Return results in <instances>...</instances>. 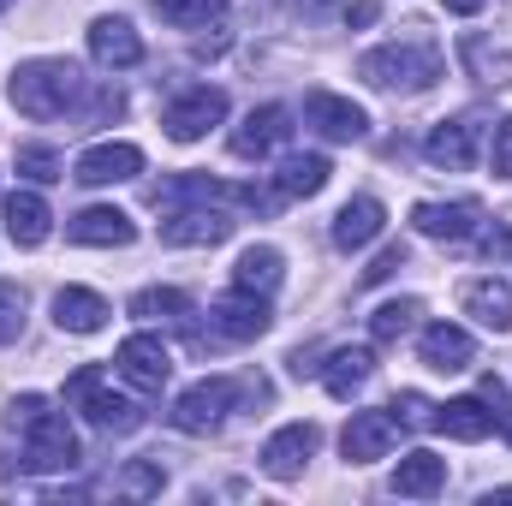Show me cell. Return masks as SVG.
<instances>
[{
  "instance_id": "cell-42",
  "label": "cell",
  "mask_w": 512,
  "mask_h": 506,
  "mask_svg": "<svg viewBox=\"0 0 512 506\" xmlns=\"http://www.w3.org/2000/svg\"><path fill=\"white\" fill-rule=\"evenodd\" d=\"M501 435H507V447H512V411H507V417H501Z\"/></svg>"
},
{
  "instance_id": "cell-39",
  "label": "cell",
  "mask_w": 512,
  "mask_h": 506,
  "mask_svg": "<svg viewBox=\"0 0 512 506\" xmlns=\"http://www.w3.org/2000/svg\"><path fill=\"white\" fill-rule=\"evenodd\" d=\"M346 24H376V6H370V0H358V6L346 12Z\"/></svg>"
},
{
  "instance_id": "cell-29",
  "label": "cell",
  "mask_w": 512,
  "mask_h": 506,
  "mask_svg": "<svg viewBox=\"0 0 512 506\" xmlns=\"http://www.w3.org/2000/svg\"><path fill=\"white\" fill-rule=\"evenodd\" d=\"M131 316H143V322H191L197 304H191L179 286H143V292L131 298Z\"/></svg>"
},
{
  "instance_id": "cell-16",
  "label": "cell",
  "mask_w": 512,
  "mask_h": 506,
  "mask_svg": "<svg viewBox=\"0 0 512 506\" xmlns=\"http://www.w3.org/2000/svg\"><path fill=\"white\" fill-rule=\"evenodd\" d=\"M286 137H292V114H286L280 102H262V108H251V114L239 120L233 155H239V161H262V155H274Z\"/></svg>"
},
{
  "instance_id": "cell-11",
  "label": "cell",
  "mask_w": 512,
  "mask_h": 506,
  "mask_svg": "<svg viewBox=\"0 0 512 506\" xmlns=\"http://www.w3.org/2000/svg\"><path fill=\"white\" fill-rule=\"evenodd\" d=\"M304 126L328 143H358L370 131V114L352 102V96H334V90H310L304 96Z\"/></svg>"
},
{
  "instance_id": "cell-12",
  "label": "cell",
  "mask_w": 512,
  "mask_h": 506,
  "mask_svg": "<svg viewBox=\"0 0 512 506\" xmlns=\"http://www.w3.org/2000/svg\"><path fill=\"white\" fill-rule=\"evenodd\" d=\"M423 155H429L435 167H447V173H465V167H477V155H483V120H477V114L441 120V126L429 131Z\"/></svg>"
},
{
  "instance_id": "cell-34",
  "label": "cell",
  "mask_w": 512,
  "mask_h": 506,
  "mask_svg": "<svg viewBox=\"0 0 512 506\" xmlns=\"http://www.w3.org/2000/svg\"><path fill=\"white\" fill-rule=\"evenodd\" d=\"M18 334H24V286L0 280V346H12Z\"/></svg>"
},
{
  "instance_id": "cell-18",
  "label": "cell",
  "mask_w": 512,
  "mask_h": 506,
  "mask_svg": "<svg viewBox=\"0 0 512 506\" xmlns=\"http://www.w3.org/2000/svg\"><path fill=\"white\" fill-rule=\"evenodd\" d=\"M417 358H423L429 370H441V376H459V370L477 364V340H471L465 328H453V322H435V328L417 334Z\"/></svg>"
},
{
  "instance_id": "cell-27",
  "label": "cell",
  "mask_w": 512,
  "mask_h": 506,
  "mask_svg": "<svg viewBox=\"0 0 512 506\" xmlns=\"http://www.w3.org/2000/svg\"><path fill=\"white\" fill-rule=\"evenodd\" d=\"M280 280H286V256L274 251V245H251V251H239V262H233V286H245L256 298H274Z\"/></svg>"
},
{
  "instance_id": "cell-40",
  "label": "cell",
  "mask_w": 512,
  "mask_h": 506,
  "mask_svg": "<svg viewBox=\"0 0 512 506\" xmlns=\"http://www.w3.org/2000/svg\"><path fill=\"white\" fill-rule=\"evenodd\" d=\"M441 6H447V12H459V18H471V12H483L489 0H441Z\"/></svg>"
},
{
  "instance_id": "cell-25",
  "label": "cell",
  "mask_w": 512,
  "mask_h": 506,
  "mask_svg": "<svg viewBox=\"0 0 512 506\" xmlns=\"http://www.w3.org/2000/svg\"><path fill=\"white\" fill-rule=\"evenodd\" d=\"M370 376H376V352H370V346H334L328 364H322V387H328L334 399H352Z\"/></svg>"
},
{
  "instance_id": "cell-4",
  "label": "cell",
  "mask_w": 512,
  "mask_h": 506,
  "mask_svg": "<svg viewBox=\"0 0 512 506\" xmlns=\"http://www.w3.org/2000/svg\"><path fill=\"white\" fill-rule=\"evenodd\" d=\"M245 393H268L262 381H239V376H203L197 387H185L179 399H173V429L179 435H209V429H221L227 417H233V405L245 399Z\"/></svg>"
},
{
  "instance_id": "cell-3",
  "label": "cell",
  "mask_w": 512,
  "mask_h": 506,
  "mask_svg": "<svg viewBox=\"0 0 512 506\" xmlns=\"http://www.w3.org/2000/svg\"><path fill=\"white\" fill-rule=\"evenodd\" d=\"M358 78L370 90H393V96H417L441 78V48L423 42V36H405V42H382L358 60Z\"/></svg>"
},
{
  "instance_id": "cell-6",
  "label": "cell",
  "mask_w": 512,
  "mask_h": 506,
  "mask_svg": "<svg viewBox=\"0 0 512 506\" xmlns=\"http://www.w3.org/2000/svg\"><path fill=\"white\" fill-rule=\"evenodd\" d=\"M411 227L423 233V239H435V245H483V233H489V215H483V203H417L411 209Z\"/></svg>"
},
{
  "instance_id": "cell-17",
  "label": "cell",
  "mask_w": 512,
  "mask_h": 506,
  "mask_svg": "<svg viewBox=\"0 0 512 506\" xmlns=\"http://www.w3.org/2000/svg\"><path fill=\"white\" fill-rule=\"evenodd\" d=\"M459 304H465V316L477 322V328H489V334H512V286L501 274H477V280H465L459 286Z\"/></svg>"
},
{
  "instance_id": "cell-1",
  "label": "cell",
  "mask_w": 512,
  "mask_h": 506,
  "mask_svg": "<svg viewBox=\"0 0 512 506\" xmlns=\"http://www.w3.org/2000/svg\"><path fill=\"white\" fill-rule=\"evenodd\" d=\"M6 429L24 441V471H72L78 465V435H72V423H66V411H54L42 393H18L12 405H6Z\"/></svg>"
},
{
  "instance_id": "cell-33",
  "label": "cell",
  "mask_w": 512,
  "mask_h": 506,
  "mask_svg": "<svg viewBox=\"0 0 512 506\" xmlns=\"http://www.w3.org/2000/svg\"><path fill=\"white\" fill-rule=\"evenodd\" d=\"M465 60H471V72H477L483 84H507V78H512V60L501 54V48H489L483 36H471V42H465Z\"/></svg>"
},
{
  "instance_id": "cell-26",
  "label": "cell",
  "mask_w": 512,
  "mask_h": 506,
  "mask_svg": "<svg viewBox=\"0 0 512 506\" xmlns=\"http://www.w3.org/2000/svg\"><path fill=\"white\" fill-rule=\"evenodd\" d=\"M328 155H286L280 167H274V197L280 203H298V197H316L322 185H328Z\"/></svg>"
},
{
  "instance_id": "cell-19",
  "label": "cell",
  "mask_w": 512,
  "mask_h": 506,
  "mask_svg": "<svg viewBox=\"0 0 512 506\" xmlns=\"http://www.w3.org/2000/svg\"><path fill=\"white\" fill-rule=\"evenodd\" d=\"M137 173H143V149L137 143H96L72 167L78 185H120V179H137Z\"/></svg>"
},
{
  "instance_id": "cell-5",
  "label": "cell",
  "mask_w": 512,
  "mask_h": 506,
  "mask_svg": "<svg viewBox=\"0 0 512 506\" xmlns=\"http://www.w3.org/2000/svg\"><path fill=\"white\" fill-rule=\"evenodd\" d=\"M66 405H78V411H84L102 435H131V429L143 423L137 399L114 393V387H108V376H102L96 364H84V370H72V376H66Z\"/></svg>"
},
{
  "instance_id": "cell-32",
  "label": "cell",
  "mask_w": 512,
  "mask_h": 506,
  "mask_svg": "<svg viewBox=\"0 0 512 506\" xmlns=\"http://www.w3.org/2000/svg\"><path fill=\"white\" fill-rule=\"evenodd\" d=\"M18 173H24L30 185H54V179H66V173H60V155H54L48 143H18Z\"/></svg>"
},
{
  "instance_id": "cell-30",
  "label": "cell",
  "mask_w": 512,
  "mask_h": 506,
  "mask_svg": "<svg viewBox=\"0 0 512 506\" xmlns=\"http://www.w3.org/2000/svg\"><path fill=\"white\" fill-rule=\"evenodd\" d=\"M417 316H423V304H417V298H387V304H376V316H370V334H376L382 346H393L399 334H411V328H417Z\"/></svg>"
},
{
  "instance_id": "cell-20",
  "label": "cell",
  "mask_w": 512,
  "mask_h": 506,
  "mask_svg": "<svg viewBox=\"0 0 512 506\" xmlns=\"http://www.w3.org/2000/svg\"><path fill=\"white\" fill-rule=\"evenodd\" d=\"M90 60L96 66H114V72H126L143 60V36L131 30L126 18H114V12H102L96 24H90Z\"/></svg>"
},
{
  "instance_id": "cell-21",
  "label": "cell",
  "mask_w": 512,
  "mask_h": 506,
  "mask_svg": "<svg viewBox=\"0 0 512 506\" xmlns=\"http://www.w3.org/2000/svg\"><path fill=\"white\" fill-rule=\"evenodd\" d=\"M108 316H114L108 298L90 292V286H60V292H54V322H60V334H102Z\"/></svg>"
},
{
  "instance_id": "cell-8",
  "label": "cell",
  "mask_w": 512,
  "mask_h": 506,
  "mask_svg": "<svg viewBox=\"0 0 512 506\" xmlns=\"http://www.w3.org/2000/svg\"><path fill=\"white\" fill-rule=\"evenodd\" d=\"M233 209L227 203H197V209H167V221H161V239L167 245H179V251H197V245H221V239H233Z\"/></svg>"
},
{
  "instance_id": "cell-38",
  "label": "cell",
  "mask_w": 512,
  "mask_h": 506,
  "mask_svg": "<svg viewBox=\"0 0 512 506\" xmlns=\"http://www.w3.org/2000/svg\"><path fill=\"white\" fill-rule=\"evenodd\" d=\"M489 161H495V173H501V179H512V120L495 126V149H489Z\"/></svg>"
},
{
  "instance_id": "cell-15",
  "label": "cell",
  "mask_w": 512,
  "mask_h": 506,
  "mask_svg": "<svg viewBox=\"0 0 512 506\" xmlns=\"http://www.w3.org/2000/svg\"><path fill=\"white\" fill-rule=\"evenodd\" d=\"M66 239L90 245V251H126V245H137V221H131L126 209H114V203H96V209L72 215Z\"/></svg>"
},
{
  "instance_id": "cell-10",
  "label": "cell",
  "mask_w": 512,
  "mask_h": 506,
  "mask_svg": "<svg viewBox=\"0 0 512 506\" xmlns=\"http://www.w3.org/2000/svg\"><path fill=\"white\" fill-rule=\"evenodd\" d=\"M316 447H322V429L316 423H286V429H274L268 441H262V471L274 477V483H298L304 477V465L316 459Z\"/></svg>"
},
{
  "instance_id": "cell-9",
  "label": "cell",
  "mask_w": 512,
  "mask_h": 506,
  "mask_svg": "<svg viewBox=\"0 0 512 506\" xmlns=\"http://www.w3.org/2000/svg\"><path fill=\"white\" fill-rule=\"evenodd\" d=\"M268 322H274L268 298H256V292H245V286H233L227 298H215V304H209V334H215L221 346H239V340L268 334Z\"/></svg>"
},
{
  "instance_id": "cell-23",
  "label": "cell",
  "mask_w": 512,
  "mask_h": 506,
  "mask_svg": "<svg viewBox=\"0 0 512 506\" xmlns=\"http://www.w3.org/2000/svg\"><path fill=\"white\" fill-rule=\"evenodd\" d=\"M387 227V209L382 197H352L340 215H334V245L340 251H364V245H376Z\"/></svg>"
},
{
  "instance_id": "cell-37",
  "label": "cell",
  "mask_w": 512,
  "mask_h": 506,
  "mask_svg": "<svg viewBox=\"0 0 512 506\" xmlns=\"http://www.w3.org/2000/svg\"><path fill=\"white\" fill-rule=\"evenodd\" d=\"M399 268H405V245H387V251L364 268V286H382L387 274H399Z\"/></svg>"
},
{
  "instance_id": "cell-24",
  "label": "cell",
  "mask_w": 512,
  "mask_h": 506,
  "mask_svg": "<svg viewBox=\"0 0 512 506\" xmlns=\"http://www.w3.org/2000/svg\"><path fill=\"white\" fill-rule=\"evenodd\" d=\"M48 227H54V215H48V203H42L36 191H12V197H6V239H12L18 251H36V245L48 239Z\"/></svg>"
},
{
  "instance_id": "cell-13",
  "label": "cell",
  "mask_w": 512,
  "mask_h": 506,
  "mask_svg": "<svg viewBox=\"0 0 512 506\" xmlns=\"http://www.w3.org/2000/svg\"><path fill=\"white\" fill-rule=\"evenodd\" d=\"M114 370H120L137 393H161L167 376H173V358H167V346H161L155 334H131V340H120V352H114Z\"/></svg>"
},
{
  "instance_id": "cell-41",
  "label": "cell",
  "mask_w": 512,
  "mask_h": 506,
  "mask_svg": "<svg viewBox=\"0 0 512 506\" xmlns=\"http://www.w3.org/2000/svg\"><path fill=\"white\" fill-rule=\"evenodd\" d=\"M298 6H304V12H322V6H334V0H298Z\"/></svg>"
},
{
  "instance_id": "cell-7",
  "label": "cell",
  "mask_w": 512,
  "mask_h": 506,
  "mask_svg": "<svg viewBox=\"0 0 512 506\" xmlns=\"http://www.w3.org/2000/svg\"><path fill=\"white\" fill-rule=\"evenodd\" d=\"M227 120V90H215V84H191L185 96H173L167 102V114H161V131L173 137V143H197V137H209V131Z\"/></svg>"
},
{
  "instance_id": "cell-35",
  "label": "cell",
  "mask_w": 512,
  "mask_h": 506,
  "mask_svg": "<svg viewBox=\"0 0 512 506\" xmlns=\"http://www.w3.org/2000/svg\"><path fill=\"white\" fill-rule=\"evenodd\" d=\"M161 483H167L161 459H137V465H126V477H120V489H126V495H137V501L161 495Z\"/></svg>"
},
{
  "instance_id": "cell-14",
  "label": "cell",
  "mask_w": 512,
  "mask_h": 506,
  "mask_svg": "<svg viewBox=\"0 0 512 506\" xmlns=\"http://www.w3.org/2000/svg\"><path fill=\"white\" fill-rule=\"evenodd\" d=\"M399 441V417L393 411H352V423H346V435H340V453H346V465H376L387 459V447Z\"/></svg>"
},
{
  "instance_id": "cell-31",
  "label": "cell",
  "mask_w": 512,
  "mask_h": 506,
  "mask_svg": "<svg viewBox=\"0 0 512 506\" xmlns=\"http://www.w3.org/2000/svg\"><path fill=\"white\" fill-rule=\"evenodd\" d=\"M155 12H161L173 30H203L209 18L227 12V0H155Z\"/></svg>"
},
{
  "instance_id": "cell-22",
  "label": "cell",
  "mask_w": 512,
  "mask_h": 506,
  "mask_svg": "<svg viewBox=\"0 0 512 506\" xmlns=\"http://www.w3.org/2000/svg\"><path fill=\"white\" fill-rule=\"evenodd\" d=\"M435 429H441L447 441H489V435H495V411H489L483 393H465V399L435 405Z\"/></svg>"
},
{
  "instance_id": "cell-28",
  "label": "cell",
  "mask_w": 512,
  "mask_h": 506,
  "mask_svg": "<svg viewBox=\"0 0 512 506\" xmlns=\"http://www.w3.org/2000/svg\"><path fill=\"white\" fill-rule=\"evenodd\" d=\"M447 489V459H435V453H405L399 459V471H393V495H405V501H429V495H441Z\"/></svg>"
},
{
  "instance_id": "cell-43",
  "label": "cell",
  "mask_w": 512,
  "mask_h": 506,
  "mask_svg": "<svg viewBox=\"0 0 512 506\" xmlns=\"http://www.w3.org/2000/svg\"><path fill=\"white\" fill-rule=\"evenodd\" d=\"M0 6H12V0H0Z\"/></svg>"
},
{
  "instance_id": "cell-36",
  "label": "cell",
  "mask_w": 512,
  "mask_h": 506,
  "mask_svg": "<svg viewBox=\"0 0 512 506\" xmlns=\"http://www.w3.org/2000/svg\"><path fill=\"white\" fill-rule=\"evenodd\" d=\"M387 411L399 417V429H435V405H429L423 393H393Z\"/></svg>"
},
{
  "instance_id": "cell-2",
  "label": "cell",
  "mask_w": 512,
  "mask_h": 506,
  "mask_svg": "<svg viewBox=\"0 0 512 506\" xmlns=\"http://www.w3.org/2000/svg\"><path fill=\"white\" fill-rule=\"evenodd\" d=\"M6 96L24 120H66L90 96V78L78 60H24L6 78Z\"/></svg>"
}]
</instances>
